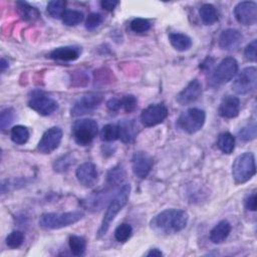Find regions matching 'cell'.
<instances>
[{
    "mask_svg": "<svg viewBox=\"0 0 257 257\" xmlns=\"http://www.w3.org/2000/svg\"><path fill=\"white\" fill-rule=\"evenodd\" d=\"M189 216L187 212L180 209H167L157 214L151 220V228L158 234H176L188 224Z\"/></svg>",
    "mask_w": 257,
    "mask_h": 257,
    "instance_id": "1",
    "label": "cell"
},
{
    "mask_svg": "<svg viewBox=\"0 0 257 257\" xmlns=\"http://www.w3.org/2000/svg\"><path fill=\"white\" fill-rule=\"evenodd\" d=\"M130 193H131V185L130 184H123L121 187L118 188L115 195L108 203V206L106 208L104 216L101 220L99 229L97 231V235H96L97 238H100L106 234L111 222L114 220V218L119 213V211L126 205V203L128 201Z\"/></svg>",
    "mask_w": 257,
    "mask_h": 257,
    "instance_id": "2",
    "label": "cell"
},
{
    "mask_svg": "<svg viewBox=\"0 0 257 257\" xmlns=\"http://www.w3.org/2000/svg\"><path fill=\"white\" fill-rule=\"evenodd\" d=\"M83 217V212L79 210L65 213H45L40 216L39 226L46 230L60 229L78 222Z\"/></svg>",
    "mask_w": 257,
    "mask_h": 257,
    "instance_id": "3",
    "label": "cell"
},
{
    "mask_svg": "<svg viewBox=\"0 0 257 257\" xmlns=\"http://www.w3.org/2000/svg\"><path fill=\"white\" fill-rule=\"evenodd\" d=\"M256 174L255 158L252 153L239 155L232 165V176L238 185L248 182Z\"/></svg>",
    "mask_w": 257,
    "mask_h": 257,
    "instance_id": "4",
    "label": "cell"
},
{
    "mask_svg": "<svg viewBox=\"0 0 257 257\" xmlns=\"http://www.w3.org/2000/svg\"><path fill=\"white\" fill-rule=\"evenodd\" d=\"M205 120L206 113L203 109L191 107L179 115L177 119V125L187 134H195L203 127Z\"/></svg>",
    "mask_w": 257,
    "mask_h": 257,
    "instance_id": "5",
    "label": "cell"
},
{
    "mask_svg": "<svg viewBox=\"0 0 257 257\" xmlns=\"http://www.w3.org/2000/svg\"><path fill=\"white\" fill-rule=\"evenodd\" d=\"M71 133L79 146L89 145L98 133L97 122L92 118H81L73 122Z\"/></svg>",
    "mask_w": 257,
    "mask_h": 257,
    "instance_id": "6",
    "label": "cell"
},
{
    "mask_svg": "<svg viewBox=\"0 0 257 257\" xmlns=\"http://www.w3.org/2000/svg\"><path fill=\"white\" fill-rule=\"evenodd\" d=\"M238 72V62L233 57L224 58L214 69L210 78L209 85L211 87L220 86L230 81Z\"/></svg>",
    "mask_w": 257,
    "mask_h": 257,
    "instance_id": "7",
    "label": "cell"
},
{
    "mask_svg": "<svg viewBox=\"0 0 257 257\" xmlns=\"http://www.w3.org/2000/svg\"><path fill=\"white\" fill-rule=\"evenodd\" d=\"M257 85V70L254 66L243 68L232 83V88L237 94H247L253 91Z\"/></svg>",
    "mask_w": 257,
    "mask_h": 257,
    "instance_id": "8",
    "label": "cell"
},
{
    "mask_svg": "<svg viewBox=\"0 0 257 257\" xmlns=\"http://www.w3.org/2000/svg\"><path fill=\"white\" fill-rule=\"evenodd\" d=\"M168 116V108L163 103H154L143 109L141 121L145 126L151 127L163 122Z\"/></svg>",
    "mask_w": 257,
    "mask_h": 257,
    "instance_id": "9",
    "label": "cell"
},
{
    "mask_svg": "<svg viewBox=\"0 0 257 257\" xmlns=\"http://www.w3.org/2000/svg\"><path fill=\"white\" fill-rule=\"evenodd\" d=\"M101 102H102V95L100 93L90 92V93L84 94L81 97H79L72 105L70 109L71 115L77 116V115H81L89 111H92L93 109L98 107Z\"/></svg>",
    "mask_w": 257,
    "mask_h": 257,
    "instance_id": "10",
    "label": "cell"
},
{
    "mask_svg": "<svg viewBox=\"0 0 257 257\" xmlns=\"http://www.w3.org/2000/svg\"><path fill=\"white\" fill-rule=\"evenodd\" d=\"M62 140V131L58 126H52L45 131L42 135L38 145L37 150L41 154H51L55 151Z\"/></svg>",
    "mask_w": 257,
    "mask_h": 257,
    "instance_id": "11",
    "label": "cell"
},
{
    "mask_svg": "<svg viewBox=\"0 0 257 257\" xmlns=\"http://www.w3.org/2000/svg\"><path fill=\"white\" fill-rule=\"evenodd\" d=\"M234 16L242 25L255 24L257 21V4L253 1L239 2L234 8Z\"/></svg>",
    "mask_w": 257,
    "mask_h": 257,
    "instance_id": "12",
    "label": "cell"
},
{
    "mask_svg": "<svg viewBox=\"0 0 257 257\" xmlns=\"http://www.w3.org/2000/svg\"><path fill=\"white\" fill-rule=\"evenodd\" d=\"M28 106L41 115H49L58 108V103L47 95L36 94L30 98Z\"/></svg>",
    "mask_w": 257,
    "mask_h": 257,
    "instance_id": "13",
    "label": "cell"
},
{
    "mask_svg": "<svg viewBox=\"0 0 257 257\" xmlns=\"http://www.w3.org/2000/svg\"><path fill=\"white\" fill-rule=\"evenodd\" d=\"M153 168V159L146 152H137L132 158V169L140 179H145L150 174Z\"/></svg>",
    "mask_w": 257,
    "mask_h": 257,
    "instance_id": "14",
    "label": "cell"
},
{
    "mask_svg": "<svg viewBox=\"0 0 257 257\" xmlns=\"http://www.w3.org/2000/svg\"><path fill=\"white\" fill-rule=\"evenodd\" d=\"M75 176L80 185L85 188H92L96 185L98 180L97 170L94 164L86 162L81 164L75 172Z\"/></svg>",
    "mask_w": 257,
    "mask_h": 257,
    "instance_id": "15",
    "label": "cell"
},
{
    "mask_svg": "<svg viewBox=\"0 0 257 257\" xmlns=\"http://www.w3.org/2000/svg\"><path fill=\"white\" fill-rule=\"evenodd\" d=\"M202 94V85L198 79H192L176 96V100L181 105L195 102Z\"/></svg>",
    "mask_w": 257,
    "mask_h": 257,
    "instance_id": "16",
    "label": "cell"
},
{
    "mask_svg": "<svg viewBox=\"0 0 257 257\" xmlns=\"http://www.w3.org/2000/svg\"><path fill=\"white\" fill-rule=\"evenodd\" d=\"M241 41L242 34L239 30L234 28H228L222 31L218 39L219 46L225 50H232L237 48L241 44Z\"/></svg>",
    "mask_w": 257,
    "mask_h": 257,
    "instance_id": "17",
    "label": "cell"
},
{
    "mask_svg": "<svg viewBox=\"0 0 257 257\" xmlns=\"http://www.w3.org/2000/svg\"><path fill=\"white\" fill-rule=\"evenodd\" d=\"M219 114L225 118H233L239 114L240 111V100L238 97L233 95H226L221 100L219 106Z\"/></svg>",
    "mask_w": 257,
    "mask_h": 257,
    "instance_id": "18",
    "label": "cell"
},
{
    "mask_svg": "<svg viewBox=\"0 0 257 257\" xmlns=\"http://www.w3.org/2000/svg\"><path fill=\"white\" fill-rule=\"evenodd\" d=\"M118 139L124 143H132L138 135V125L134 119H121L117 123Z\"/></svg>",
    "mask_w": 257,
    "mask_h": 257,
    "instance_id": "19",
    "label": "cell"
},
{
    "mask_svg": "<svg viewBox=\"0 0 257 257\" xmlns=\"http://www.w3.org/2000/svg\"><path fill=\"white\" fill-rule=\"evenodd\" d=\"M81 50L76 46H61L53 49L49 53V57L60 61H73L80 56Z\"/></svg>",
    "mask_w": 257,
    "mask_h": 257,
    "instance_id": "20",
    "label": "cell"
},
{
    "mask_svg": "<svg viewBox=\"0 0 257 257\" xmlns=\"http://www.w3.org/2000/svg\"><path fill=\"white\" fill-rule=\"evenodd\" d=\"M230 232H231V224L226 220H222L218 224H216L214 228L211 230L210 240L215 244L222 243L227 239Z\"/></svg>",
    "mask_w": 257,
    "mask_h": 257,
    "instance_id": "21",
    "label": "cell"
},
{
    "mask_svg": "<svg viewBox=\"0 0 257 257\" xmlns=\"http://www.w3.org/2000/svg\"><path fill=\"white\" fill-rule=\"evenodd\" d=\"M16 6H17V12L19 16L25 21L32 22L38 19L40 16L39 11L25 1H17Z\"/></svg>",
    "mask_w": 257,
    "mask_h": 257,
    "instance_id": "22",
    "label": "cell"
},
{
    "mask_svg": "<svg viewBox=\"0 0 257 257\" xmlns=\"http://www.w3.org/2000/svg\"><path fill=\"white\" fill-rule=\"evenodd\" d=\"M169 40L171 45L178 51H186L192 46V39L184 33H171L169 35Z\"/></svg>",
    "mask_w": 257,
    "mask_h": 257,
    "instance_id": "23",
    "label": "cell"
},
{
    "mask_svg": "<svg viewBox=\"0 0 257 257\" xmlns=\"http://www.w3.org/2000/svg\"><path fill=\"white\" fill-rule=\"evenodd\" d=\"M201 20L206 25H212L218 21V12L212 4H204L199 10Z\"/></svg>",
    "mask_w": 257,
    "mask_h": 257,
    "instance_id": "24",
    "label": "cell"
},
{
    "mask_svg": "<svg viewBox=\"0 0 257 257\" xmlns=\"http://www.w3.org/2000/svg\"><path fill=\"white\" fill-rule=\"evenodd\" d=\"M68 246L71 253L75 256L83 255L86 249V241L83 237L77 235H71L68 238Z\"/></svg>",
    "mask_w": 257,
    "mask_h": 257,
    "instance_id": "25",
    "label": "cell"
},
{
    "mask_svg": "<svg viewBox=\"0 0 257 257\" xmlns=\"http://www.w3.org/2000/svg\"><path fill=\"white\" fill-rule=\"evenodd\" d=\"M217 146L224 154H231L235 148V139L230 133H223L218 137Z\"/></svg>",
    "mask_w": 257,
    "mask_h": 257,
    "instance_id": "26",
    "label": "cell"
},
{
    "mask_svg": "<svg viewBox=\"0 0 257 257\" xmlns=\"http://www.w3.org/2000/svg\"><path fill=\"white\" fill-rule=\"evenodd\" d=\"M11 140L16 145H24L29 139V131L24 125H15L11 128Z\"/></svg>",
    "mask_w": 257,
    "mask_h": 257,
    "instance_id": "27",
    "label": "cell"
},
{
    "mask_svg": "<svg viewBox=\"0 0 257 257\" xmlns=\"http://www.w3.org/2000/svg\"><path fill=\"white\" fill-rule=\"evenodd\" d=\"M123 179H124L123 169L120 166H116L108 172L107 178H106V184L109 188L112 189V187H115L118 184H120L123 181Z\"/></svg>",
    "mask_w": 257,
    "mask_h": 257,
    "instance_id": "28",
    "label": "cell"
},
{
    "mask_svg": "<svg viewBox=\"0 0 257 257\" xmlns=\"http://www.w3.org/2000/svg\"><path fill=\"white\" fill-rule=\"evenodd\" d=\"M65 1L63 0H53L47 4V13L52 18H62L63 13L65 12Z\"/></svg>",
    "mask_w": 257,
    "mask_h": 257,
    "instance_id": "29",
    "label": "cell"
},
{
    "mask_svg": "<svg viewBox=\"0 0 257 257\" xmlns=\"http://www.w3.org/2000/svg\"><path fill=\"white\" fill-rule=\"evenodd\" d=\"M84 18V15L82 12L78 10H65V12L62 15V21L67 26H74L79 24Z\"/></svg>",
    "mask_w": 257,
    "mask_h": 257,
    "instance_id": "30",
    "label": "cell"
},
{
    "mask_svg": "<svg viewBox=\"0 0 257 257\" xmlns=\"http://www.w3.org/2000/svg\"><path fill=\"white\" fill-rule=\"evenodd\" d=\"M100 139L106 143L114 142L118 139V127L117 124L108 123L105 124L100 132Z\"/></svg>",
    "mask_w": 257,
    "mask_h": 257,
    "instance_id": "31",
    "label": "cell"
},
{
    "mask_svg": "<svg viewBox=\"0 0 257 257\" xmlns=\"http://www.w3.org/2000/svg\"><path fill=\"white\" fill-rule=\"evenodd\" d=\"M74 164V161H73V157L68 154V155H65V156H62L60 157L59 159H57L54 164H53V169L55 172H58V173H63V172H66L69 170V168Z\"/></svg>",
    "mask_w": 257,
    "mask_h": 257,
    "instance_id": "32",
    "label": "cell"
},
{
    "mask_svg": "<svg viewBox=\"0 0 257 257\" xmlns=\"http://www.w3.org/2000/svg\"><path fill=\"white\" fill-rule=\"evenodd\" d=\"M132 234H133L132 226L130 224L123 223L116 227V229L114 231V238L117 242L123 243L131 238Z\"/></svg>",
    "mask_w": 257,
    "mask_h": 257,
    "instance_id": "33",
    "label": "cell"
},
{
    "mask_svg": "<svg viewBox=\"0 0 257 257\" xmlns=\"http://www.w3.org/2000/svg\"><path fill=\"white\" fill-rule=\"evenodd\" d=\"M24 241V234L21 231H12L6 237V245L11 249H16L22 245Z\"/></svg>",
    "mask_w": 257,
    "mask_h": 257,
    "instance_id": "34",
    "label": "cell"
},
{
    "mask_svg": "<svg viewBox=\"0 0 257 257\" xmlns=\"http://www.w3.org/2000/svg\"><path fill=\"white\" fill-rule=\"evenodd\" d=\"M131 29L136 33H143L151 28V23L149 20L144 18H136L130 24Z\"/></svg>",
    "mask_w": 257,
    "mask_h": 257,
    "instance_id": "35",
    "label": "cell"
},
{
    "mask_svg": "<svg viewBox=\"0 0 257 257\" xmlns=\"http://www.w3.org/2000/svg\"><path fill=\"white\" fill-rule=\"evenodd\" d=\"M239 137L242 141H251L256 138V124L255 122L248 123L239 132Z\"/></svg>",
    "mask_w": 257,
    "mask_h": 257,
    "instance_id": "36",
    "label": "cell"
},
{
    "mask_svg": "<svg viewBox=\"0 0 257 257\" xmlns=\"http://www.w3.org/2000/svg\"><path fill=\"white\" fill-rule=\"evenodd\" d=\"M120 101H121V108H123L125 112H133L137 108L138 100H137V97L133 94L124 95L123 97L120 98Z\"/></svg>",
    "mask_w": 257,
    "mask_h": 257,
    "instance_id": "37",
    "label": "cell"
},
{
    "mask_svg": "<svg viewBox=\"0 0 257 257\" xmlns=\"http://www.w3.org/2000/svg\"><path fill=\"white\" fill-rule=\"evenodd\" d=\"M14 119V110L12 108H5L1 111V115H0V126L2 130H5L6 127H8Z\"/></svg>",
    "mask_w": 257,
    "mask_h": 257,
    "instance_id": "38",
    "label": "cell"
},
{
    "mask_svg": "<svg viewBox=\"0 0 257 257\" xmlns=\"http://www.w3.org/2000/svg\"><path fill=\"white\" fill-rule=\"evenodd\" d=\"M102 20H103V18L101 16V14L92 12L87 16V18L85 20V27L88 30H93L101 24Z\"/></svg>",
    "mask_w": 257,
    "mask_h": 257,
    "instance_id": "39",
    "label": "cell"
},
{
    "mask_svg": "<svg viewBox=\"0 0 257 257\" xmlns=\"http://www.w3.org/2000/svg\"><path fill=\"white\" fill-rule=\"evenodd\" d=\"M256 48H257V41L254 39L252 42H250L245 50H244V56L247 60L255 62L256 61Z\"/></svg>",
    "mask_w": 257,
    "mask_h": 257,
    "instance_id": "40",
    "label": "cell"
},
{
    "mask_svg": "<svg viewBox=\"0 0 257 257\" xmlns=\"http://www.w3.org/2000/svg\"><path fill=\"white\" fill-rule=\"evenodd\" d=\"M244 205L245 208L249 211H256L257 208V202H256V194L252 193L249 196H247V198L244 201Z\"/></svg>",
    "mask_w": 257,
    "mask_h": 257,
    "instance_id": "41",
    "label": "cell"
},
{
    "mask_svg": "<svg viewBox=\"0 0 257 257\" xmlns=\"http://www.w3.org/2000/svg\"><path fill=\"white\" fill-rule=\"evenodd\" d=\"M106 107L109 111H117L121 108V101L120 98H116V97H111L107 100L106 102Z\"/></svg>",
    "mask_w": 257,
    "mask_h": 257,
    "instance_id": "42",
    "label": "cell"
},
{
    "mask_svg": "<svg viewBox=\"0 0 257 257\" xmlns=\"http://www.w3.org/2000/svg\"><path fill=\"white\" fill-rule=\"evenodd\" d=\"M101 7L106 10V11H112L117 5H118V1L115 0H102L100 2Z\"/></svg>",
    "mask_w": 257,
    "mask_h": 257,
    "instance_id": "43",
    "label": "cell"
},
{
    "mask_svg": "<svg viewBox=\"0 0 257 257\" xmlns=\"http://www.w3.org/2000/svg\"><path fill=\"white\" fill-rule=\"evenodd\" d=\"M163 255V253H162V251L160 250V249H158V248H153V249H151L148 253H147V256H150V257H160V256H162Z\"/></svg>",
    "mask_w": 257,
    "mask_h": 257,
    "instance_id": "44",
    "label": "cell"
},
{
    "mask_svg": "<svg viewBox=\"0 0 257 257\" xmlns=\"http://www.w3.org/2000/svg\"><path fill=\"white\" fill-rule=\"evenodd\" d=\"M8 66H9L8 61H7L5 58H1V61H0V68H1V71H4L6 68H8Z\"/></svg>",
    "mask_w": 257,
    "mask_h": 257,
    "instance_id": "45",
    "label": "cell"
}]
</instances>
